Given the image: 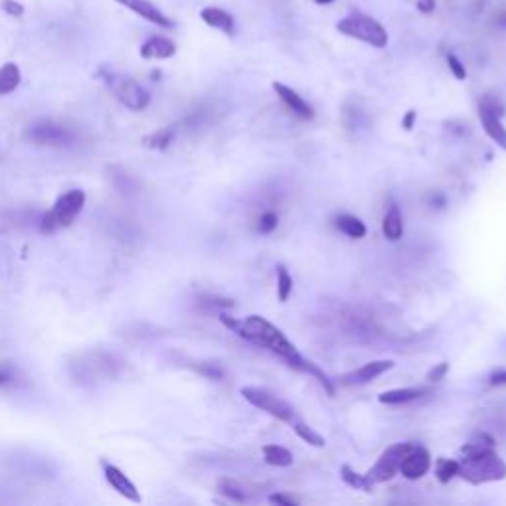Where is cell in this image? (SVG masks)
Segmentation results:
<instances>
[{"label": "cell", "instance_id": "6da1fadb", "mask_svg": "<svg viewBox=\"0 0 506 506\" xmlns=\"http://www.w3.org/2000/svg\"><path fill=\"white\" fill-rule=\"evenodd\" d=\"M220 320L226 328H230L232 333L248 340V343L261 346L265 350L273 352L275 356H279L281 360L287 362L291 368L299 370V372H309L310 360L303 358L300 352L295 348V344L281 333V328H277L271 325L267 318L259 317V315H249L246 318H236L222 313Z\"/></svg>", "mask_w": 506, "mask_h": 506}, {"label": "cell", "instance_id": "7a4b0ae2", "mask_svg": "<svg viewBox=\"0 0 506 506\" xmlns=\"http://www.w3.org/2000/svg\"><path fill=\"white\" fill-rule=\"evenodd\" d=\"M487 437L489 435L482 433L479 441H471L461 447L463 459L459 461L457 477L471 485H485L506 479V463L500 459V455L492 451V445L482 443V439Z\"/></svg>", "mask_w": 506, "mask_h": 506}, {"label": "cell", "instance_id": "3957f363", "mask_svg": "<svg viewBox=\"0 0 506 506\" xmlns=\"http://www.w3.org/2000/svg\"><path fill=\"white\" fill-rule=\"evenodd\" d=\"M125 366V362L121 360L117 354L113 352L101 350H86L76 354L69 360L68 372L81 386H93L99 382H107L121 374V370Z\"/></svg>", "mask_w": 506, "mask_h": 506}, {"label": "cell", "instance_id": "277c9868", "mask_svg": "<svg viewBox=\"0 0 506 506\" xmlns=\"http://www.w3.org/2000/svg\"><path fill=\"white\" fill-rule=\"evenodd\" d=\"M99 79L115 95V99L131 111H143L151 103V95L138 81L115 69H99Z\"/></svg>", "mask_w": 506, "mask_h": 506}, {"label": "cell", "instance_id": "5b68a950", "mask_svg": "<svg viewBox=\"0 0 506 506\" xmlns=\"http://www.w3.org/2000/svg\"><path fill=\"white\" fill-rule=\"evenodd\" d=\"M336 30L343 36H348L352 40H358L362 44H368L372 48H386L390 42V36L388 30L376 18L368 16V14H362V12H352L348 16H344L338 20Z\"/></svg>", "mask_w": 506, "mask_h": 506}, {"label": "cell", "instance_id": "8992f818", "mask_svg": "<svg viewBox=\"0 0 506 506\" xmlns=\"http://www.w3.org/2000/svg\"><path fill=\"white\" fill-rule=\"evenodd\" d=\"M84 206H86V192L69 190L56 200V204L48 214H44V218L40 220V230L44 233H52L61 228H68L76 222V218L81 214Z\"/></svg>", "mask_w": 506, "mask_h": 506}, {"label": "cell", "instance_id": "52a82bcc", "mask_svg": "<svg viewBox=\"0 0 506 506\" xmlns=\"http://www.w3.org/2000/svg\"><path fill=\"white\" fill-rule=\"evenodd\" d=\"M24 137L34 145L52 146V148H69L79 143L78 131L52 119L34 121L26 129Z\"/></svg>", "mask_w": 506, "mask_h": 506}, {"label": "cell", "instance_id": "ba28073f", "mask_svg": "<svg viewBox=\"0 0 506 506\" xmlns=\"http://www.w3.org/2000/svg\"><path fill=\"white\" fill-rule=\"evenodd\" d=\"M241 395H243L251 405L259 408L261 412L273 415L275 420L283 421V423H289V425H293V423L297 421V413H295V408H293L291 403H287L285 400H281L279 395L271 394V392L265 390V388L246 386L241 388Z\"/></svg>", "mask_w": 506, "mask_h": 506}, {"label": "cell", "instance_id": "9c48e42d", "mask_svg": "<svg viewBox=\"0 0 506 506\" xmlns=\"http://www.w3.org/2000/svg\"><path fill=\"white\" fill-rule=\"evenodd\" d=\"M410 447H412V443H395V445L388 447L386 451L380 455V459L376 461V465H374V467L364 475V477H366V482H368L370 487L394 479L395 472L400 471V465H402L403 455L408 453Z\"/></svg>", "mask_w": 506, "mask_h": 506}, {"label": "cell", "instance_id": "30bf717a", "mask_svg": "<svg viewBox=\"0 0 506 506\" xmlns=\"http://www.w3.org/2000/svg\"><path fill=\"white\" fill-rule=\"evenodd\" d=\"M431 469V455L425 447L413 445L408 449V453L403 455L402 465H400V472L405 479L420 480L421 477H425Z\"/></svg>", "mask_w": 506, "mask_h": 506}, {"label": "cell", "instance_id": "8fae6325", "mask_svg": "<svg viewBox=\"0 0 506 506\" xmlns=\"http://www.w3.org/2000/svg\"><path fill=\"white\" fill-rule=\"evenodd\" d=\"M115 2H119L121 6L135 12L137 16H141L146 22H151V24H155V26L164 28V30H171L174 26V22H172L171 18L166 16L163 10L158 9L156 4H153L151 0H115Z\"/></svg>", "mask_w": 506, "mask_h": 506}, {"label": "cell", "instance_id": "7c38bea8", "mask_svg": "<svg viewBox=\"0 0 506 506\" xmlns=\"http://www.w3.org/2000/svg\"><path fill=\"white\" fill-rule=\"evenodd\" d=\"M392 368H394V362L392 360H372L360 366L358 370H352L348 374H344L340 380L346 386H362V384H368L372 380H376L378 376L386 374L388 370Z\"/></svg>", "mask_w": 506, "mask_h": 506}, {"label": "cell", "instance_id": "4fadbf2b", "mask_svg": "<svg viewBox=\"0 0 506 506\" xmlns=\"http://www.w3.org/2000/svg\"><path fill=\"white\" fill-rule=\"evenodd\" d=\"M103 475H105V480L109 482V487H111L113 490H117L123 498H127V500H131V502H141V500H143L141 495H138L137 487H135V482H133L125 472L121 471L119 467L105 463Z\"/></svg>", "mask_w": 506, "mask_h": 506}, {"label": "cell", "instance_id": "5bb4252c", "mask_svg": "<svg viewBox=\"0 0 506 506\" xmlns=\"http://www.w3.org/2000/svg\"><path fill=\"white\" fill-rule=\"evenodd\" d=\"M273 91L277 93V97L283 101L287 107H289V111H293L297 117H300V119L309 121L315 117V109L310 107V103H307L303 97H300L293 87L285 86V84H281V81H273Z\"/></svg>", "mask_w": 506, "mask_h": 506}, {"label": "cell", "instance_id": "9a60e30c", "mask_svg": "<svg viewBox=\"0 0 506 506\" xmlns=\"http://www.w3.org/2000/svg\"><path fill=\"white\" fill-rule=\"evenodd\" d=\"M479 119L485 133H487L502 151H506V127L502 125V117L479 101Z\"/></svg>", "mask_w": 506, "mask_h": 506}, {"label": "cell", "instance_id": "2e32d148", "mask_svg": "<svg viewBox=\"0 0 506 506\" xmlns=\"http://www.w3.org/2000/svg\"><path fill=\"white\" fill-rule=\"evenodd\" d=\"M176 54V44L164 36H151L141 46V58L145 60H168Z\"/></svg>", "mask_w": 506, "mask_h": 506}, {"label": "cell", "instance_id": "e0dca14e", "mask_svg": "<svg viewBox=\"0 0 506 506\" xmlns=\"http://www.w3.org/2000/svg\"><path fill=\"white\" fill-rule=\"evenodd\" d=\"M200 18H202L204 24L220 30L223 34L233 36V32H236V20H233V16L228 10L220 9V6H206V9H202Z\"/></svg>", "mask_w": 506, "mask_h": 506}, {"label": "cell", "instance_id": "ac0fdd59", "mask_svg": "<svg viewBox=\"0 0 506 506\" xmlns=\"http://www.w3.org/2000/svg\"><path fill=\"white\" fill-rule=\"evenodd\" d=\"M423 394H427L425 388H400V390H390V392L380 394L378 402L386 403V405H400V403L413 402Z\"/></svg>", "mask_w": 506, "mask_h": 506}, {"label": "cell", "instance_id": "d6986e66", "mask_svg": "<svg viewBox=\"0 0 506 506\" xmlns=\"http://www.w3.org/2000/svg\"><path fill=\"white\" fill-rule=\"evenodd\" d=\"M335 226L344 233V236H348V238H352V240H362V238L366 236V232H368L360 218H356V216L352 214L336 216Z\"/></svg>", "mask_w": 506, "mask_h": 506}, {"label": "cell", "instance_id": "ffe728a7", "mask_svg": "<svg viewBox=\"0 0 506 506\" xmlns=\"http://www.w3.org/2000/svg\"><path fill=\"white\" fill-rule=\"evenodd\" d=\"M382 232L386 236V240L398 241L403 236V218L400 208L392 206L384 216V222H382Z\"/></svg>", "mask_w": 506, "mask_h": 506}, {"label": "cell", "instance_id": "44dd1931", "mask_svg": "<svg viewBox=\"0 0 506 506\" xmlns=\"http://www.w3.org/2000/svg\"><path fill=\"white\" fill-rule=\"evenodd\" d=\"M20 81H22V74H20V68L16 64L9 61L0 68V95H9L12 91H16Z\"/></svg>", "mask_w": 506, "mask_h": 506}, {"label": "cell", "instance_id": "7402d4cb", "mask_svg": "<svg viewBox=\"0 0 506 506\" xmlns=\"http://www.w3.org/2000/svg\"><path fill=\"white\" fill-rule=\"evenodd\" d=\"M109 178H111L113 186L119 190L121 194H129L131 196V194L137 192L138 184L135 181V176L127 171H123V168H117V166L109 168Z\"/></svg>", "mask_w": 506, "mask_h": 506}, {"label": "cell", "instance_id": "603a6c76", "mask_svg": "<svg viewBox=\"0 0 506 506\" xmlns=\"http://www.w3.org/2000/svg\"><path fill=\"white\" fill-rule=\"evenodd\" d=\"M218 492L223 495L228 500H232V502H248L249 500L248 492H246V489H243V485L233 479L218 480Z\"/></svg>", "mask_w": 506, "mask_h": 506}, {"label": "cell", "instance_id": "cb8c5ba5", "mask_svg": "<svg viewBox=\"0 0 506 506\" xmlns=\"http://www.w3.org/2000/svg\"><path fill=\"white\" fill-rule=\"evenodd\" d=\"M263 457H265V463L273 465V467H291L293 465V453L281 445H265Z\"/></svg>", "mask_w": 506, "mask_h": 506}, {"label": "cell", "instance_id": "d4e9b609", "mask_svg": "<svg viewBox=\"0 0 506 506\" xmlns=\"http://www.w3.org/2000/svg\"><path fill=\"white\" fill-rule=\"evenodd\" d=\"M293 429H295V433L299 435L305 443H309V445H313V447H325L326 445V441H325V437L320 435V433H317L315 429L310 427V425H307V423H303V421H295L291 425Z\"/></svg>", "mask_w": 506, "mask_h": 506}, {"label": "cell", "instance_id": "484cf974", "mask_svg": "<svg viewBox=\"0 0 506 506\" xmlns=\"http://www.w3.org/2000/svg\"><path fill=\"white\" fill-rule=\"evenodd\" d=\"M340 479H343L344 482L350 487V489L366 490V492H370V490H372V487H370L368 482H366V477H364V475H360V472L354 471L350 465H343V467H340Z\"/></svg>", "mask_w": 506, "mask_h": 506}, {"label": "cell", "instance_id": "4316f807", "mask_svg": "<svg viewBox=\"0 0 506 506\" xmlns=\"http://www.w3.org/2000/svg\"><path fill=\"white\" fill-rule=\"evenodd\" d=\"M457 471H459V461H455V459L441 457L435 463V475H437L439 482H443V485L451 482V479L457 477Z\"/></svg>", "mask_w": 506, "mask_h": 506}, {"label": "cell", "instance_id": "83f0119b", "mask_svg": "<svg viewBox=\"0 0 506 506\" xmlns=\"http://www.w3.org/2000/svg\"><path fill=\"white\" fill-rule=\"evenodd\" d=\"M293 293V277L287 271V267H277V297L281 303H287Z\"/></svg>", "mask_w": 506, "mask_h": 506}, {"label": "cell", "instance_id": "f1b7e54d", "mask_svg": "<svg viewBox=\"0 0 506 506\" xmlns=\"http://www.w3.org/2000/svg\"><path fill=\"white\" fill-rule=\"evenodd\" d=\"M174 135L176 133L171 127L156 131V133H153L151 137L146 138V146H151V148H166L174 141Z\"/></svg>", "mask_w": 506, "mask_h": 506}, {"label": "cell", "instance_id": "f546056e", "mask_svg": "<svg viewBox=\"0 0 506 506\" xmlns=\"http://www.w3.org/2000/svg\"><path fill=\"white\" fill-rule=\"evenodd\" d=\"M18 370L16 366H12L10 362H0V388L12 386L16 384Z\"/></svg>", "mask_w": 506, "mask_h": 506}, {"label": "cell", "instance_id": "4dcf8cb0", "mask_svg": "<svg viewBox=\"0 0 506 506\" xmlns=\"http://www.w3.org/2000/svg\"><path fill=\"white\" fill-rule=\"evenodd\" d=\"M194 368H196L202 376L216 380V382H220L223 378V370L220 368L218 364H212V362H198V364H194Z\"/></svg>", "mask_w": 506, "mask_h": 506}, {"label": "cell", "instance_id": "1f68e13d", "mask_svg": "<svg viewBox=\"0 0 506 506\" xmlns=\"http://www.w3.org/2000/svg\"><path fill=\"white\" fill-rule=\"evenodd\" d=\"M447 66H449V69H451V74H453L455 78L459 79V81H465L467 79V68L463 66V61L459 60L455 54H447Z\"/></svg>", "mask_w": 506, "mask_h": 506}, {"label": "cell", "instance_id": "d6a6232c", "mask_svg": "<svg viewBox=\"0 0 506 506\" xmlns=\"http://www.w3.org/2000/svg\"><path fill=\"white\" fill-rule=\"evenodd\" d=\"M277 223H279V218H277L275 212H265V214H261L258 223L259 233H271L275 228H277Z\"/></svg>", "mask_w": 506, "mask_h": 506}, {"label": "cell", "instance_id": "836d02e7", "mask_svg": "<svg viewBox=\"0 0 506 506\" xmlns=\"http://www.w3.org/2000/svg\"><path fill=\"white\" fill-rule=\"evenodd\" d=\"M0 9L4 10L9 16H14V18H20L22 14H24V4L22 2H18V0H0Z\"/></svg>", "mask_w": 506, "mask_h": 506}, {"label": "cell", "instance_id": "e575fe53", "mask_svg": "<svg viewBox=\"0 0 506 506\" xmlns=\"http://www.w3.org/2000/svg\"><path fill=\"white\" fill-rule=\"evenodd\" d=\"M447 372H449V364L447 362H439V364H435L433 368L429 370L425 380L427 382H441L447 376Z\"/></svg>", "mask_w": 506, "mask_h": 506}, {"label": "cell", "instance_id": "d590c367", "mask_svg": "<svg viewBox=\"0 0 506 506\" xmlns=\"http://www.w3.org/2000/svg\"><path fill=\"white\" fill-rule=\"evenodd\" d=\"M269 502H271V505H279V506L299 505V500H297V498L287 497V495H271V497H269Z\"/></svg>", "mask_w": 506, "mask_h": 506}, {"label": "cell", "instance_id": "8d00e7d4", "mask_svg": "<svg viewBox=\"0 0 506 506\" xmlns=\"http://www.w3.org/2000/svg\"><path fill=\"white\" fill-rule=\"evenodd\" d=\"M490 386H506V370H497L489 376Z\"/></svg>", "mask_w": 506, "mask_h": 506}, {"label": "cell", "instance_id": "74e56055", "mask_svg": "<svg viewBox=\"0 0 506 506\" xmlns=\"http://www.w3.org/2000/svg\"><path fill=\"white\" fill-rule=\"evenodd\" d=\"M415 119H418V113L413 111V109H410V111L405 113L403 115V119H402V127L405 131H412L413 129V125H415Z\"/></svg>", "mask_w": 506, "mask_h": 506}, {"label": "cell", "instance_id": "f35d334b", "mask_svg": "<svg viewBox=\"0 0 506 506\" xmlns=\"http://www.w3.org/2000/svg\"><path fill=\"white\" fill-rule=\"evenodd\" d=\"M418 9H420L421 12L429 14V12L435 10V0H418Z\"/></svg>", "mask_w": 506, "mask_h": 506}, {"label": "cell", "instance_id": "ab89813d", "mask_svg": "<svg viewBox=\"0 0 506 506\" xmlns=\"http://www.w3.org/2000/svg\"><path fill=\"white\" fill-rule=\"evenodd\" d=\"M495 22H497L498 26H506V6L497 10V14H495Z\"/></svg>", "mask_w": 506, "mask_h": 506}, {"label": "cell", "instance_id": "60d3db41", "mask_svg": "<svg viewBox=\"0 0 506 506\" xmlns=\"http://www.w3.org/2000/svg\"><path fill=\"white\" fill-rule=\"evenodd\" d=\"M317 4H320V6H326V4H333L335 0H315Z\"/></svg>", "mask_w": 506, "mask_h": 506}]
</instances>
